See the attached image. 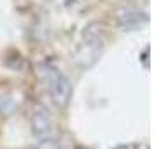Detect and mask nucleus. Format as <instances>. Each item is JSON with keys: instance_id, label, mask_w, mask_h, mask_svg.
Returning <instances> with one entry per match:
<instances>
[{"instance_id": "nucleus-2", "label": "nucleus", "mask_w": 154, "mask_h": 149, "mask_svg": "<svg viewBox=\"0 0 154 149\" xmlns=\"http://www.w3.org/2000/svg\"><path fill=\"white\" fill-rule=\"evenodd\" d=\"M31 125H33L35 135L40 137V139H47V137H50L52 132H54L49 114H47V111L42 109V107H36L35 111L31 113Z\"/></svg>"}, {"instance_id": "nucleus-1", "label": "nucleus", "mask_w": 154, "mask_h": 149, "mask_svg": "<svg viewBox=\"0 0 154 149\" xmlns=\"http://www.w3.org/2000/svg\"><path fill=\"white\" fill-rule=\"evenodd\" d=\"M40 70H42L40 73H42L43 80L47 82V87H49V92L52 95V99L56 101L57 104L64 106L71 95V85L68 82V78L57 68H54L49 63L40 64Z\"/></svg>"}]
</instances>
